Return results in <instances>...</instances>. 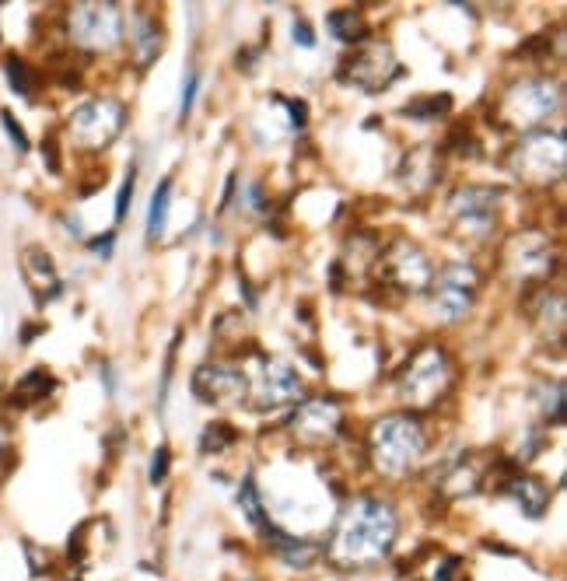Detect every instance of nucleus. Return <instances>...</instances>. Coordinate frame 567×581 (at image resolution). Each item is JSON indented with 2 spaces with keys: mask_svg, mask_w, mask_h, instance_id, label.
I'll list each match as a JSON object with an SVG mask.
<instances>
[{
  "mask_svg": "<svg viewBox=\"0 0 567 581\" xmlns=\"http://www.w3.org/2000/svg\"><path fill=\"white\" fill-rule=\"evenodd\" d=\"M396 529L399 522L392 504L378 501V497H354L340 515V522H336L326 557L340 571L375 567L378 560L389 557L392 543H396Z\"/></svg>",
  "mask_w": 567,
  "mask_h": 581,
  "instance_id": "1",
  "label": "nucleus"
},
{
  "mask_svg": "<svg viewBox=\"0 0 567 581\" xmlns=\"http://www.w3.org/2000/svg\"><path fill=\"white\" fill-rule=\"evenodd\" d=\"M427 448L424 427L417 424L406 413H392V417H382L371 431V462L382 476H406L413 466L420 462Z\"/></svg>",
  "mask_w": 567,
  "mask_h": 581,
  "instance_id": "2",
  "label": "nucleus"
},
{
  "mask_svg": "<svg viewBox=\"0 0 567 581\" xmlns=\"http://www.w3.org/2000/svg\"><path fill=\"white\" fill-rule=\"evenodd\" d=\"M448 385H452V361H448V354L438 343H424V347L410 357L403 375H399V392H403V399L413 406L438 403V396H445Z\"/></svg>",
  "mask_w": 567,
  "mask_h": 581,
  "instance_id": "3",
  "label": "nucleus"
},
{
  "mask_svg": "<svg viewBox=\"0 0 567 581\" xmlns=\"http://www.w3.org/2000/svg\"><path fill=\"white\" fill-rule=\"evenodd\" d=\"M123 123H126V109L116 98H88V102L70 112L67 133L84 151H105L119 137Z\"/></svg>",
  "mask_w": 567,
  "mask_h": 581,
  "instance_id": "4",
  "label": "nucleus"
},
{
  "mask_svg": "<svg viewBox=\"0 0 567 581\" xmlns=\"http://www.w3.org/2000/svg\"><path fill=\"white\" fill-rule=\"evenodd\" d=\"M560 105V84L550 77H525V81L511 84L501 98V116L508 126L529 130V126L543 123L553 109Z\"/></svg>",
  "mask_w": 567,
  "mask_h": 581,
  "instance_id": "5",
  "label": "nucleus"
},
{
  "mask_svg": "<svg viewBox=\"0 0 567 581\" xmlns=\"http://www.w3.org/2000/svg\"><path fill=\"white\" fill-rule=\"evenodd\" d=\"M476 291H480V273L469 263H448L445 270L438 273L431 291V308L434 319H441L445 326L452 322H462L469 315L476 301Z\"/></svg>",
  "mask_w": 567,
  "mask_h": 581,
  "instance_id": "6",
  "label": "nucleus"
},
{
  "mask_svg": "<svg viewBox=\"0 0 567 581\" xmlns=\"http://www.w3.org/2000/svg\"><path fill=\"white\" fill-rule=\"evenodd\" d=\"M123 35V14L116 4H74L70 7V39L91 53H105Z\"/></svg>",
  "mask_w": 567,
  "mask_h": 581,
  "instance_id": "7",
  "label": "nucleus"
},
{
  "mask_svg": "<svg viewBox=\"0 0 567 581\" xmlns=\"http://www.w3.org/2000/svg\"><path fill=\"white\" fill-rule=\"evenodd\" d=\"M511 165H515L518 179L532 182H550L560 179L564 172V133H529L522 144L511 154Z\"/></svg>",
  "mask_w": 567,
  "mask_h": 581,
  "instance_id": "8",
  "label": "nucleus"
},
{
  "mask_svg": "<svg viewBox=\"0 0 567 581\" xmlns=\"http://www.w3.org/2000/svg\"><path fill=\"white\" fill-rule=\"evenodd\" d=\"M343 77H347L350 84H357L361 91H368V95L389 88L399 77V63H396V56H392L389 42H368V46L357 49V53L343 63Z\"/></svg>",
  "mask_w": 567,
  "mask_h": 581,
  "instance_id": "9",
  "label": "nucleus"
},
{
  "mask_svg": "<svg viewBox=\"0 0 567 581\" xmlns=\"http://www.w3.org/2000/svg\"><path fill=\"white\" fill-rule=\"evenodd\" d=\"M497 189L490 186H462L452 193L448 200V210H452V221L462 235L469 238H487L490 228H494V214H497Z\"/></svg>",
  "mask_w": 567,
  "mask_h": 581,
  "instance_id": "10",
  "label": "nucleus"
},
{
  "mask_svg": "<svg viewBox=\"0 0 567 581\" xmlns=\"http://www.w3.org/2000/svg\"><path fill=\"white\" fill-rule=\"evenodd\" d=\"M382 277L389 280L392 287H399V291H424L427 284H431L434 270L431 263H427V256L417 249L413 242H406V238H399V242H392V249L385 252L382 259Z\"/></svg>",
  "mask_w": 567,
  "mask_h": 581,
  "instance_id": "11",
  "label": "nucleus"
},
{
  "mask_svg": "<svg viewBox=\"0 0 567 581\" xmlns=\"http://www.w3.org/2000/svg\"><path fill=\"white\" fill-rule=\"evenodd\" d=\"M249 392L259 410H277V406L298 403L301 399V378L294 368L280 361H263V368L252 375Z\"/></svg>",
  "mask_w": 567,
  "mask_h": 581,
  "instance_id": "12",
  "label": "nucleus"
},
{
  "mask_svg": "<svg viewBox=\"0 0 567 581\" xmlns=\"http://www.w3.org/2000/svg\"><path fill=\"white\" fill-rule=\"evenodd\" d=\"M249 389V378L235 364H200L193 375V396L200 403H238Z\"/></svg>",
  "mask_w": 567,
  "mask_h": 581,
  "instance_id": "13",
  "label": "nucleus"
},
{
  "mask_svg": "<svg viewBox=\"0 0 567 581\" xmlns=\"http://www.w3.org/2000/svg\"><path fill=\"white\" fill-rule=\"evenodd\" d=\"M504 263L515 273L518 280H532V277H546L553 266L550 256V242L536 231H522V235L511 238L508 252H504Z\"/></svg>",
  "mask_w": 567,
  "mask_h": 581,
  "instance_id": "14",
  "label": "nucleus"
},
{
  "mask_svg": "<svg viewBox=\"0 0 567 581\" xmlns=\"http://www.w3.org/2000/svg\"><path fill=\"white\" fill-rule=\"evenodd\" d=\"M343 413H340V403L336 399H308V403L298 406V413L291 417V431L305 441H329L340 427Z\"/></svg>",
  "mask_w": 567,
  "mask_h": 581,
  "instance_id": "15",
  "label": "nucleus"
},
{
  "mask_svg": "<svg viewBox=\"0 0 567 581\" xmlns=\"http://www.w3.org/2000/svg\"><path fill=\"white\" fill-rule=\"evenodd\" d=\"M21 266H25V277L32 284V291L39 294V301H53L63 294V280L56 277L53 259H49V252L42 245H28Z\"/></svg>",
  "mask_w": 567,
  "mask_h": 581,
  "instance_id": "16",
  "label": "nucleus"
},
{
  "mask_svg": "<svg viewBox=\"0 0 567 581\" xmlns=\"http://www.w3.org/2000/svg\"><path fill=\"white\" fill-rule=\"evenodd\" d=\"M504 490L515 497L518 508H522L529 518H543L546 508H550V487H546L543 480H536V476H518L515 473L508 483H504Z\"/></svg>",
  "mask_w": 567,
  "mask_h": 581,
  "instance_id": "17",
  "label": "nucleus"
},
{
  "mask_svg": "<svg viewBox=\"0 0 567 581\" xmlns=\"http://www.w3.org/2000/svg\"><path fill=\"white\" fill-rule=\"evenodd\" d=\"M53 389H56V378L49 375L46 368H28L25 375H21L18 382H14V389H11V403H14V406L39 403V399H46Z\"/></svg>",
  "mask_w": 567,
  "mask_h": 581,
  "instance_id": "18",
  "label": "nucleus"
},
{
  "mask_svg": "<svg viewBox=\"0 0 567 581\" xmlns=\"http://www.w3.org/2000/svg\"><path fill=\"white\" fill-rule=\"evenodd\" d=\"M326 25H329V32H333L340 42H357V46H364V39L371 35L364 14L354 11V7H343V11L326 14Z\"/></svg>",
  "mask_w": 567,
  "mask_h": 581,
  "instance_id": "19",
  "label": "nucleus"
},
{
  "mask_svg": "<svg viewBox=\"0 0 567 581\" xmlns=\"http://www.w3.org/2000/svg\"><path fill=\"white\" fill-rule=\"evenodd\" d=\"M130 46H133V53H137L140 67H147V63H151L154 56L161 53V28H158V21L147 18V14H140L137 25H133V32H130Z\"/></svg>",
  "mask_w": 567,
  "mask_h": 581,
  "instance_id": "20",
  "label": "nucleus"
},
{
  "mask_svg": "<svg viewBox=\"0 0 567 581\" xmlns=\"http://www.w3.org/2000/svg\"><path fill=\"white\" fill-rule=\"evenodd\" d=\"M238 504H242L245 518H249V522L256 525L259 532H266V536H270L273 522H270V515H266V511H263V501H259L256 483H252V476H245L242 487H238Z\"/></svg>",
  "mask_w": 567,
  "mask_h": 581,
  "instance_id": "21",
  "label": "nucleus"
},
{
  "mask_svg": "<svg viewBox=\"0 0 567 581\" xmlns=\"http://www.w3.org/2000/svg\"><path fill=\"white\" fill-rule=\"evenodd\" d=\"M4 77H7V84H11L14 95L32 98V91H35V74H32V67H28V63L21 60L18 53H7V56H4Z\"/></svg>",
  "mask_w": 567,
  "mask_h": 581,
  "instance_id": "22",
  "label": "nucleus"
},
{
  "mask_svg": "<svg viewBox=\"0 0 567 581\" xmlns=\"http://www.w3.org/2000/svg\"><path fill=\"white\" fill-rule=\"evenodd\" d=\"M235 441H238V431L231 424H207L203 427V438H200V452L221 455V452H228Z\"/></svg>",
  "mask_w": 567,
  "mask_h": 581,
  "instance_id": "23",
  "label": "nucleus"
},
{
  "mask_svg": "<svg viewBox=\"0 0 567 581\" xmlns=\"http://www.w3.org/2000/svg\"><path fill=\"white\" fill-rule=\"evenodd\" d=\"M168 196H172V179H165L151 196V210H147V235L158 238L165 231V217H168Z\"/></svg>",
  "mask_w": 567,
  "mask_h": 581,
  "instance_id": "24",
  "label": "nucleus"
},
{
  "mask_svg": "<svg viewBox=\"0 0 567 581\" xmlns=\"http://www.w3.org/2000/svg\"><path fill=\"white\" fill-rule=\"evenodd\" d=\"M448 109H452V98L431 95V98H413L403 109V116H413V119H420V123H427V119H438L441 112H448Z\"/></svg>",
  "mask_w": 567,
  "mask_h": 581,
  "instance_id": "25",
  "label": "nucleus"
},
{
  "mask_svg": "<svg viewBox=\"0 0 567 581\" xmlns=\"http://www.w3.org/2000/svg\"><path fill=\"white\" fill-rule=\"evenodd\" d=\"M21 550H25V557H28V574H32V578H42V574L49 571V553L42 550V546H35L32 539H25Z\"/></svg>",
  "mask_w": 567,
  "mask_h": 581,
  "instance_id": "26",
  "label": "nucleus"
},
{
  "mask_svg": "<svg viewBox=\"0 0 567 581\" xmlns=\"http://www.w3.org/2000/svg\"><path fill=\"white\" fill-rule=\"evenodd\" d=\"M133 186H137V168H126V179L119 186V196H116V221H123L126 210H130V200H133Z\"/></svg>",
  "mask_w": 567,
  "mask_h": 581,
  "instance_id": "27",
  "label": "nucleus"
},
{
  "mask_svg": "<svg viewBox=\"0 0 567 581\" xmlns=\"http://www.w3.org/2000/svg\"><path fill=\"white\" fill-rule=\"evenodd\" d=\"M0 126H4V133L11 137V144L18 147V154H25V151H28V137H25V130L18 126V119H14L7 109L0 112Z\"/></svg>",
  "mask_w": 567,
  "mask_h": 581,
  "instance_id": "28",
  "label": "nucleus"
},
{
  "mask_svg": "<svg viewBox=\"0 0 567 581\" xmlns=\"http://www.w3.org/2000/svg\"><path fill=\"white\" fill-rule=\"evenodd\" d=\"M168 462H172V452H168V445L154 448V459H151V483H154V487H158V483H165Z\"/></svg>",
  "mask_w": 567,
  "mask_h": 581,
  "instance_id": "29",
  "label": "nucleus"
},
{
  "mask_svg": "<svg viewBox=\"0 0 567 581\" xmlns=\"http://www.w3.org/2000/svg\"><path fill=\"white\" fill-rule=\"evenodd\" d=\"M193 98H196V70L189 67V70H186V77H182V98H179L182 119H186V116H189V109H193Z\"/></svg>",
  "mask_w": 567,
  "mask_h": 581,
  "instance_id": "30",
  "label": "nucleus"
},
{
  "mask_svg": "<svg viewBox=\"0 0 567 581\" xmlns=\"http://www.w3.org/2000/svg\"><path fill=\"white\" fill-rule=\"evenodd\" d=\"M294 42H298V46H305V49L315 46V35H312V28H308L305 21H294Z\"/></svg>",
  "mask_w": 567,
  "mask_h": 581,
  "instance_id": "31",
  "label": "nucleus"
},
{
  "mask_svg": "<svg viewBox=\"0 0 567 581\" xmlns=\"http://www.w3.org/2000/svg\"><path fill=\"white\" fill-rule=\"evenodd\" d=\"M112 242H116V231H105V238H95V242H91V249H95L98 256H109Z\"/></svg>",
  "mask_w": 567,
  "mask_h": 581,
  "instance_id": "32",
  "label": "nucleus"
},
{
  "mask_svg": "<svg viewBox=\"0 0 567 581\" xmlns=\"http://www.w3.org/2000/svg\"><path fill=\"white\" fill-rule=\"evenodd\" d=\"M42 158L49 161V172H60V158H56V144H53V140H46V144H42Z\"/></svg>",
  "mask_w": 567,
  "mask_h": 581,
  "instance_id": "33",
  "label": "nucleus"
},
{
  "mask_svg": "<svg viewBox=\"0 0 567 581\" xmlns=\"http://www.w3.org/2000/svg\"><path fill=\"white\" fill-rule=\"evenodd\" d=\"M7 441H11V427H7V424H0V455H4Z\"/></svg>",
  "mask_w": 567,
  "mask_h": 581,
  "instance_id": "34",
  "label": "nucleus"
},
{
  "mask_svg": "<svg viewBox=\"0 0 567 581\" xmlns=\"http://www.w3.org/2000/svg\"><path fill=\"white\" fill-rule=\"evenodd\" d=\"M67 581H77V578H67Z\"/></svg>",
  "mask_w": 567,
  "mask_h": 581,
  "instance_id": "35",
  "label": "nucleus"
}]
</instances>
